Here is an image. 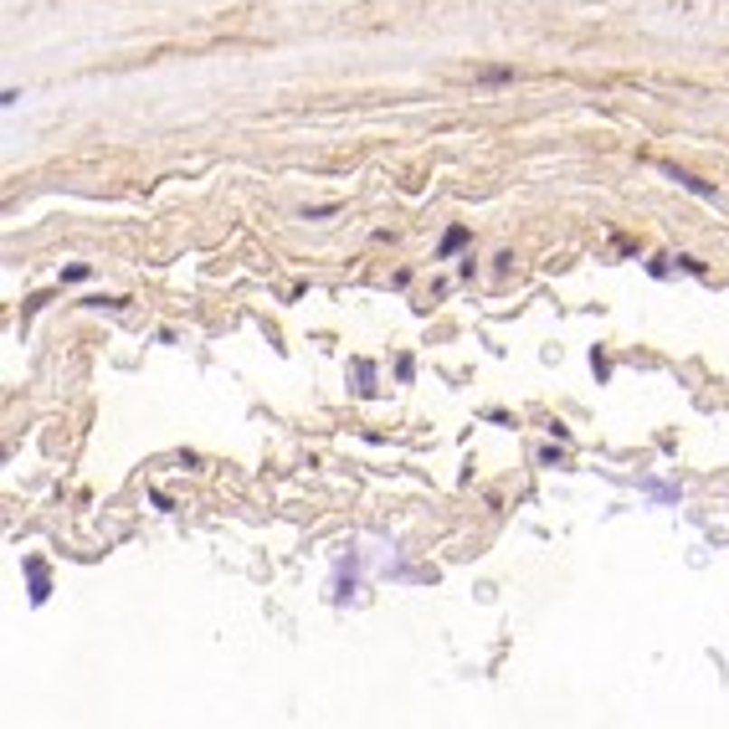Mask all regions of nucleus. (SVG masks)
Masks as SVG:
<instances>
[{
    "label": "nucleus",
    "mask_w": 729,
    "mask_h": 729,
    "mask_svg": "<svg viewBox=\"0 0 729 729\" xmlns=\"http://www.w3.org/2000/svg\"><path fill=\"white\" fill-rule=\"evenodd\" d=\"M667 180H678L683 191H688V195H698V201H719V191H714V185H704V180H698V175L678 170V165H667Z\"/></svg>",
    "instance_id": "obj_1"
},
{
    "label": "nucleus",
    "mask_w": 729,
    "mask_h": 729,
    "mask_svg": "<svg viewBox=\"0 0 729 729\" xmlns=\"http://www.w3.org/2000/svg\"><path fill=\"white\" fill-rule=\"evenodd\" d=\"M26 575H32V601H47V571H42V560H26Z\"/></svg>",
    "instance_id": "obj_2"
},
{
    "label": "nucleus",
    "mask_w": 729,
    "mask_h": 729,
    "mask_svg": "<svg viewBox=\"0 0 729 729\" xmlns=\"http://www.w3.org/2000/svg\"><path fill=\"white\" fill-rule=\"evenodd\" d=\"M462 241H468V226H452V232L442 237V257H452V252L462 247Z\"/></svg>",
    "instance_id": "obj_3"
},
{
    "label": "nucleus",
    "mask_w": 729,
    "mask_h": 729,
    "mask_svg": "<svg viewBox=\"0 0 729 729\" xmlns=\"http://www.w3.org/2000/svg\"><path fill=\"white\" fill-rule=\"evenodd\" d=\"M508 78H514L508 67H483V72H478V82H508Z\"/></svg>",
    "instance_id": "obj_4"
}]
</instances>
